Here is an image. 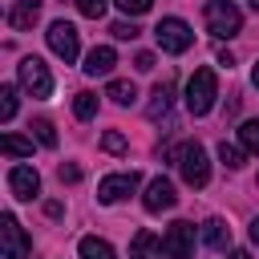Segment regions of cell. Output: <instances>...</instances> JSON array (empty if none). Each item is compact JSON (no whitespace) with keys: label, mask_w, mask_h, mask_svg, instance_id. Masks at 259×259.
I'll return each mask as SVG.
<instances>
[{"label":"cell","mask_w":259,"mask_h":259,"mask_svg":"<svg viewBox=\"0 0 259 259\" xmlns=\"http://www.w3.org/2000/svg\"><path fill=\"white\" fill-rule=\"evenodd\" d=\"M214 97H219L214 73H210V69H194L190 81H186V109H190L194 117H202V113L214 109Z\"/></svg>","instance_id":"6da1fadb"},{"label":"cell","mask_w":259,"mask_h":259,"mask_svg":"<svg viewBox=\"0 0 259 259\" xmlns=\"http://www.w3.org/2000/svg\"><path fill=\"white\" fill-rule=\"evenodd\" d=\"M178 170H182V182L186 186H206L210 182V162H206V150L198 146V142H186L182 150H178Z\"/></svg>","instance_id":"7a4b0ae2"},{"label":"cell","mask_w":259,"mask_h":259,"mask_svg":"<svg viewBox=\"0 0 259 259\" xmlns=\"http://www.w3.org/2000/svg\"><path fill=\"white\" fill-rule=\"evenodd\" d=\"M154 40H158V49H162V53H186V49L194 45V32H190V24H186V20L166 16V20H158Z\"/></svg>","instance_id":"3957f363"},{"label":"cell","mask_w":259,"mask_h":259,"mask_svg":"<svg viewBox=\"0 0 259 259\" xmlns=\"http://www.w3.org/2000/svg\"><path fill=\"white\" fill-rule=\"evenodd\" d=\"M206 28L214 36H235L243 28V16H239V8L231 0H210L206 4Z\"/></svg>","instance_id":"277c9868"},{"label":"cell","mask_w":259,"mask_h":259,"mask_svg":"<svg viewBox=\"0 0 259 259\" xmlns=\"http://www.w3.org/2000/svg\"><path fill=\"white\" fill-rule=\"evenodd\" d=\"M162 255H166V259H194V227H190L186 219H178V223L166 227Z\"/></svg>","instance_id":"5b68a950"},{"label":"cell","mask_w":259,"mask_h":259,"mask_svg":"<svg viewBox=\"0 0 259 259\" xmlns=\"http://www.w3.org/2000/svg\"><path fill=\"white\" fill-rule=\"evenodd\" d=\"M16 73H20V85H24L32 97H49V93H53V77H49V65H45L40 57H24V61L16 65Z\"/></svg>","instance_id":"8992f818"},{"label":"cell","mask_w":259,"mask_h":259,"mask_svg":"<svg viewBox=\"0 0 259 259\" xmlns=\"http://www.w3.org/2000/svg\"><path fill=\"white\" fill-rule=\"evenodd\" d=\"M49 49H53L65 65H73V61H77V49H81L77 28H73L69 20H53V24H49Z\"/></svg>","instance_id":"52a82bcc"},{"label":"cell","mask_w":259,"mask_h":259,"mask_svg":"<svg viewBox=\"0 0 259 259\" xmlns=\"http://www.w3.org/2000/svg\"><path fill=\"white\" fill-rule=\"evenodd\" d=\"M178 202V194H174V182L170 178H154L150 186H146V194H142V206L150 210V214H162V210H170Z\"/></svg>","instance_id":"ba28073f"},{"label":"cell","mask_w":259,"mask_h":259,"mask_svg":"<svg viewBox=\"0 0 259 259\" xmlns=\"http://www.w3.org/2000/svg\"><path fill=\"white\" fill-rule=\"evenodd\" d=\"M0 239H4V259H24L28 255V235L20 231V223L12 219V214H4L0 219Z\"/></svg>","instance_id":"9c48e42d"},{"label":"cell","mask_w":259,"mask_h":259,"mask_svg":"<svg viewBox=\"0 0 259 259\" xmlns=\"http://www.w3.org/2000/svg\"><path fill=\"white\" fill-rule=\"evenodd\" d=\"M138 190V174L130 170V174H109V178H101V186H97V198L101 202H121V198H130Z\"/></svg>","instance_id":"30bf717a"},{"label":"cell","mask_w":259,"mask_h":259,"mask_svg":"<svg viewBox=\"0 0 259 259\" xmlns=\"http://www.w3.org/2000/svg\"><path fill=\"white\" fill-rule=\"evenodd\" d=\"M8 190H12L16 198H32V194L40 190V174H36L32 166H12V170H8Z\"/></svg>","instance_id":"8fae6325"},{"label":"cell","mask_w":259,"mask_h":259,"mask_svg":"<svg viewBox=\"0 0 259 259\" xmlns=\"http://www.w3.org/2000/svg\"><path fill=\"white\" fill-rule=\"evenodd\" d=\"M113 65H117V53H113L109 45H97V49H89V57H85V73H89V77H105Z\"/></svg>","instance_id":"7c38bea8"},{"label":"cell","mask_w":259,"mask_h":259,"mask_svg":"<svg viewBox=\"0 0 259 259\" xmlns=\"http://www.w3.org/2000/svg\"><path fill=\"white\" fill-rule=\"evenodd\" d=\"M36 16H40V0H16L12 12H8V24H12L16 32H24V28L36 24Z\"/></svg>","instance_id":"4fadbf2b"},{"label":"cell","mask_w":259,"mask_h":259,"mask_svg":"<svg viewBox=\"0 0 259 259\" xmlns=\"http://www.w3.org/2000/svg\"><path fill=\"white\" fill-rule=\"evenodd\" d=\"M202 239H206L214 251H227V247H231V227H227L223 219H206V223H202Z\"/></svg>","instance_id":"5bb4252c"},{"label":"cell","mask_w":259,"mask_h":259,"mask_svg":"<svg viewBox=\"0 0 259 259\" xmlns=\"http://www.w3.org/2000/svg\"><path fill=\"white\" fill-rule=\"evenodd\" d=\"M158 251H162V239L154 231H138L134 235V259H154Z\"/></svg>","instance_id":"9a60e30c"},{"label":"cell","mask_w":259,"mask_h":259,"mask_svg":"<svg viewBox=\"0 0 259 259\" xmlns=\"http://www.w3.org/2000/svg\"><path fill=\"white\" fill-rule=\"evenodd\" d=\"M0 150H4L8 158H28V154H32V138H20V134H4V138H0Z\"/></svg>","instance_id":"2e32d148"},{"label":"cell","mask_w":259,"mask_h":259,"mask_svg":"<svg viewBox=\"0 0 259 259\" xmlns=\"http://www.w3.org/2000/svg\"><path fill=\"white\" fill-rule=\"evenodd\" d=\"M81 259H113V247L97 235H85L81 239Z\"/></svg>","instance_id":"e0dca14e"},{"label":"cell","mask_w":259,"mask_h":259,"mask_svg":"<svg viewBox=\"0 0 259 259\" xmlns=\"http://www.w3.org/2000/svg\"><path fill=\"white\" fill-rule=\"evenodd\" d=\"M170 97H174V85H170V81L154 85V101H150V117H154V121H158V117L170 109Z\"/></svg>","instance_id":"ac0fdd59"},{"label":"cell","mask_w":259,"mask_h":259,"mask_svg":"<svg viewBox=\"0 0 259 259\" xmlns=\"http://www.w3.org/2000/svg\"><path fill=\"white\" fill-rule=\"evenodd\" d=\"M105 97H109V101H117V105H134V97H138V89H134V81H109V89H105Z\"/></svg>","instance_id":"d6986e66"},{"label":"cell","mask_w":259,"mask_h":259,"mask_svg":"<svg viewBox=\"0 0 259 259\" xmlns=\"http://www.w3.org/2000/svg\"><path fill=\"white\" fill-rule=\"evenodd\" d=\"M73 113H77L81 121L97 117V93H77V97H73Z\"/></svg>","instance_id":"ffe728a7"},{"label":"cell","mask_w":259,"mask_h":259,"mask_svg":"<svg viewBox=\"0 0 259 259\" xmlns=\"http://www.w3.org/2000/svg\"><path fill=\"white\" fill-rule=\"evenodd\" d=\"M12 117H16V89L4 85L0 89V121H12Z\"/></svg>","instance_id":"44dd1931"},{"label":"cell","mask_w":259,"mask_h":259,"mask_svg":"<svg viewBox=\"0 0 259 259\" xmlns=\"http://www.w3.org/2000/svg\"><path fill=\"white\" fill-rule=\"evenodd\" d=\"M239 138H243V146H247L251 154H259V121H243V125H239Z\"/></svg>","instance_id":"7402d4cb"},{"label":"cell","mask_w":259,"mask_h":259,"mask_svg":"<svg viewBox=\"0 0 259 259\" xmlns=\"http://www.w3.org/2000/svg\"><path fill=\"white\" fill-rule=\"evenodd\" d=\"M28 130H32V134H36V142H40V146H49V150H53V146H57V134H53V125H49V121H45V117H40V121H32V125H28Z\"/></svg>","instance_id":"603a6c76"},{"label":"cell","mask_w":259,"mask_h":259,"mask_svg":"<svg viewBox=\"0 0 259 259\" xmlns=\"http://www.w3.org/2000/svg\"><path fill=\"white\" fill-rule=\"evenodd\" d=\"M219 158H223V166H231V170L243 166V150H235V146H227V142H219Z\"/></svg>","instance_id":"cb8c5ba5"},{"label":"cell","mask_w":259,"mask_h":259,"mask_svg":"<svg viewBox=\"0 0 259 259\" xmlns=\"http://www.w3.org/2000/svg\"><path fill=\"white\" fill-rule=\"evenodd\" d=\"M101 150H109V154H125V138H121L117 130H109V134L101 138Z\"/></svg>","instance_id":"d4e9b609"},{"label":"cell","mask_w":259,"mask_h":259,"mask_svg":"<svg viewBox=\"0 0 259 259\" xmlns=\"http://www.w3.org/2000/svg\"><path fill=\"white\" fill-rule=\"evenodd\" d=\"M150 4H154V0H117V8H121L125 16H142V12H150Z\"/></svg>","instance_id":"484cf974"},{"label":"cell","mask_w":259,"mask_h":259,"mask_svg":"<svg viewBox=\"0 0 259 259\" xmlns=\"http://www.w3.org/2000/svg\"><path fill=\"white\" fill-rule=\"evenodd\" d=\"M77 8H81V16H89V20L105 16V0H77Z\"/></svg>","instance_id":"4316f807"},{"label":"cell","mask_w":259,"mask_h":259,"mask_svg":"<svg viewBox=\"0 0 259 259\" xmlns=\"http://www.w3.org/2000/svg\"><path fill=\"white\" fill-rule=\"evenodd\" d=\"M109 32H113L117 40H134V36H138V24H125V20H117V24L109 28Z\"/></svg>","instance_id":"83f0119b"},{"label":"cell","mask_w":259,"mask_h":259,"mask_svg":"<svg viewBox=\"0 0 259 259\" xmlns=\"http://www.w3.org/2000/svg\"><path fill=\"white\" fill-rule=\"evenodd\" d=\"M134 65H138L142 73H150V69H154V57H150V53H138V57H134Z\"/></svg>","instance_id":"f1b7e54d"},{"label":"cell","mask_w":259,"mask_h":259,"mask_svg":"<svg viewBox=\"0 0 259 259\" xmlns=\"http://www.w3.org/2000/svg\"><path fill=\"white\" fill-rule=\"evenodd\" d=\"M57 174H61V182H77V178H81V170H77V166H61Z\"/></svg>","instance_id":"f546056e"},{"label":"cell","mask_w":259,"mask_h":259,"mask_svg":"<svg viewBox=\"0 0 259 259\" xmlns=\"http://www.w3.org/2000/svg\"><path fill=\"white\" fill-rule=\"evenodd\" d=\"M45 214L49 219H61V202H45Z\"/></svg>","instance_id":"4dcf8cb0"},{"label":"cell","mask_w":259,"mask_h":259,"mask_svg":"<svg viewBox=\"0 0 259 259\" xmlns=\"http://www.w3.org/2000/svg\"><path fill=\"white\" fill-rule=\"evenodd\" d=\"M251 243H255V247H259V219H255V223H251Z\"/></svg>","instance_id":"1f68e13d"},{"label":"cell","mask_w":259,"mask_h":259,"mask_svg":"<svg viewBox=\"0 0 259 259\" xmlns=\"http://www.w3.org/2000/svg\"><path fill=\"white\" fill-rule=\"evenodd\" d=\"M251 81H255V89H259V65H255V69H251Z\"/></svg>","instance_id":"d6a6232c"},{"label":"cell","mask_w":259,"mask_h":259,"mask_svg":"<svg viewBox=\"0 0 259 259\" xmlns=\"http://www.w3.org/2000/svg\"><path fill=\"white\" fill-rule=\"evenodd\" d=\"M247 4H251V12H259V0H247Z\"/></svg>","instance_id":"836d02e7"}]
</instances>
